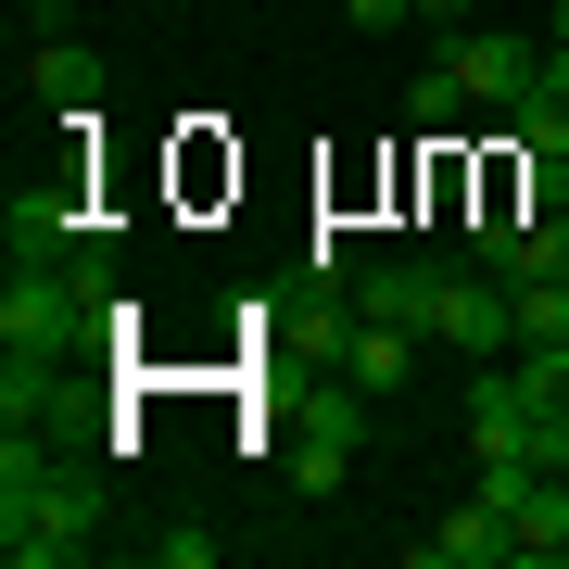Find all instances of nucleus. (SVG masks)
<instances>
[{
	"instance_id": "f257e3e1",
	"label": "nucleus",
	"mask_w": 569,
	"mask_h": 569,
	"mask_svg": "<svg viewBox=\"0 0 569 569\" xmlns=\"http://www.w3.org/2000/svg\"><path fill=\"white\" fill-rule=\"evenodd\" d=\"M89 481H63V468L39 456V430H13L0 443V557L13 569H63V557H89Z\"/></svg>"
},
{
	"instance_id": "f03ea898",
	"label": "nucleus",
	"mask_w": 569,
	"mask_h": 569,
	"mask_svg": "<svg viewBox=\"0 0 569 569\" xmlns=\"http://www.w3.org/2000/svg\"><path fill=\"white\" fill-rule=\"evenodd\" d=\"M430 342L468 355V367L519 355V279H493V266H443V279H430Z\"/></svg>"
},
{
	"instance_id": "7ed1b4c3",
	"label": "nucleus",
	"mask_w": 569,
	"mask_h": 569,
	"mask_svg": "<svg viewBox=\"0 0 569 569\" xmlns=\"http://www.w3.org/2000/svg\"><path fill=\"white\" fill-rule=\"evenodd\" d=\"M355 443H367V392L329 367V406H305V418H291V481H305V493H342Z\"/></svg>"
},
{
	"instance_id": "20e7f679",
	"label": "nucleus",
	"mask_w": 569,
	"mask_h": 569,
	"mask_svg": "<svg viewBox=\"0 0 569 569\" xmlns=\"http://www.w3.org/2000/svg\"><path fill=\"white\" fill-rule=\"evenodd\" d=\"M443 63L468 77V102H481V114H519V89L545 77V51H531L519 26H456V39H443Z\"/></svg>"
},
{
	"instance_id": "39448f33",
	"label": "nucleus",
	"mask_w": 569,
	"mask_h": 569,
	"mask_svg": "<svg viewBox=\"0 0 569 569\" xmlns=\"http://www.w3.org/2000/svg\"><path fill=\"white\" fill-rule=\"evenodd\" d=\"M329 367H342V380L367 392V406H380V392H406V367H418V329H380V317H329Z\"/></svg>"
},
{
	"instance_id": "423d86ee",
	"label": "nucleus",
	"mask_w": 569,
	"mask_h": 569,
	"mask_svg": "<svg viewBox=\"0 0 569 569\" xmlns=\"http://www.w3.org/2000/svg\"><path fill=\"white\" fill-rule=\"evenodd\" d=\"M531 430H545V418H531V392H519V367L493 355L481 380H468V456H531Z\"/></svg>"
},
{
	"instance_id": "0eeeda50",
	"label": "nucleus",
	"mask_w": 569,
	"mask_h": 569,
	"mask_svg": "<svg viewBox=\"0 0 569 569\" xmlns=\"http://www.w3.org/2000/svg\"><path fill=\"white\" fill-rule=\"evenodd\" d=\"M418 557H430V569H519V519L468 493V507H456L443 531H418Z\"/></svg>"
},
{
	"instance_id": "6e6552de",
	"label": "nucleus",
	"mask_w": 569,
	"mask_h": 569,
	"mask_svg": "<svg viewBox=\"0 0 569 569\" xmlns=\"http://www.w3.org/2000/svg\"><path fill=\"white\" fill-rule=\"evenodd\" d=\"M342 305H355V317H380V329H430V266H355Z\"/></svg>"
},
{
	"instance_id": "1a4fd4ad",
	"label": "nucleus",
	"mask_w": 569,
	"mask_h": 569,
	"mask_svg": "<svg viewBox=\"0 0 569 569\" xmlns=\"http://www.w3.org/2000/svg\"><path fill=\"white\" fill-rule=\"evenodd\" d=\"M557 557H569V468H545L519 493V569H557Z\"/></svg>"
},
{
	"instance_id": "9d476101",
	"label": "nucleus",
	"mask_w": 569,
	"mask_h": 569,
	"mask_svg": "<svg viewBox=\"0 0 569 569\" xmlns=\"http://www.w3.org/2000/svg\"><path fill=\"white\" fill-rule=\"evenodd\" d=\"M519 392H531V418H569V342H519Z\"/></svg>"
},
{
	"instance_id": "9b49d317",
	"label": "nucleus",
	"mask_w": 569,
	"mask_h": 569,
	"mask_svg": "<svg viewBox=\"0 0 569 569\" xmlns=\"http://www.w3.org/2000/svg\"><path fill=\"white\" fill-rule=\"evenodd\" d=\"M39 89H51V102H89V89H102V51H89V39H51L39 51Z\"/></svg>"
},
{
	"instance_id": "f8f14e48",
	"label": "nucleus",
	"mask_w": 569,
	"mask_h": 569,
	"mask_svg": "<svg viewBox=\"0 0 569 569\" xmlns=\"http://www.w3.org/2000/svg\"><path fill=\"white\" fill-rule=\"evenodd\" d=\"M418 127H430V140H456V114H481V102H468V77H456V63H430V77H418V102H406Z\"/></svg>"
},
{
	"instance_id": "ddd939ff",
	"label": "nucleus",
	"mask_w": 569,
	"mask_h": 569,
	"mask_svg": "<svg viewBox=\"0 0 569 569\" xmlns=\"http://www.w3.org/2000/svg\"><path fill=\"white\" fill-rule=\"evenodd\" d=\"M152 557H164V569H203V557H216V531H203V519H164V531H152Z\"/></svg>"
},
{
	"instance_id": "4468645a",
	"label": "nucleus",
	"mask_w": 569,
	"mask_h": 569,
	"mask_svg": "<svg viewBox=\"0 0 569 569\" xmlns=\"http://www.w3.org/2000/svg\"><path fill=\"white\" fill-rule=\"evenodd\" d=\"M355 26H418V0H355Z\"/></svg>"
},
{
	"instance_id": "2eb2a0df",
	"label": "nucleus",
	"mask_w": 569,
	"mask_h": 569,
	"mask_svg": "<svg viewBox=\"0 0 569 569\" xmlns=\"http://www.w3.org/2000/svg\"><path fill=\"white\" fill-rule=\"evenodd\" d=\"M468 13H481V0H418V26H468Z\"/></svg>"
},
{
	"instance_id": "dca6fc26",
	"label": "nucleus",
	"mask_w": 569,
	"mask_h": 569,
	"mask_svg": "<svg viewBox=\"0 0 569 569\" xmlns=\"http://www.w3.org/2000/svg\"><path fill=\"white\" fill-rule=\"evenodd\" d=\"M545 51H569V0H557V13H545Z\"/></svg>"
},
{
	"instance_id": "f3484780",
	"label": "nucleus",
	"mask_w": 569,
	"mask_h": 569,
	"mask_svg": "<svg viewBox=\"0 0 569 569\" xmlns=\"http://www.w3.org/2000/svg\"><path fill=\"white\" fill-rule=\"evenodd\" d=\"M557 63H569V51H557Z\"/></svg>"
}]
</instances>
